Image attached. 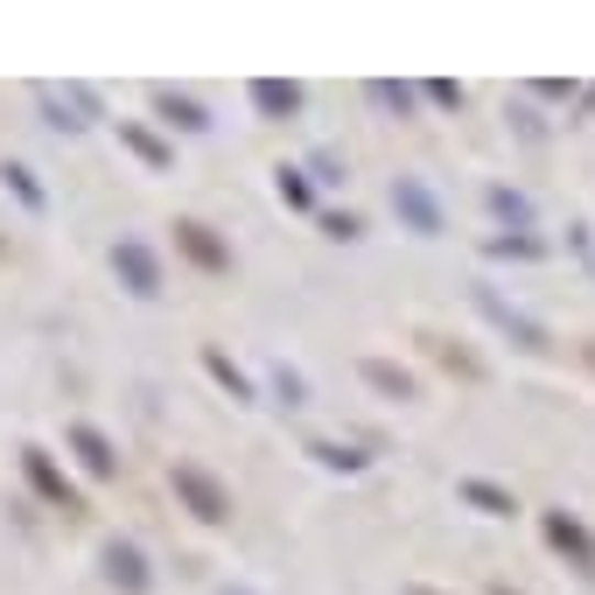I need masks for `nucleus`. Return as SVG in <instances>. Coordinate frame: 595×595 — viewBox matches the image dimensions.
Returning <instances> with one entry per match:
<instances>
[{"label":"nucleus","instance_id":"1","mask_svg":"<svg viewBox=\"0 0 595 595\" xmlns=\"http://www.w3.org/2000/svg\"><path fill=\"white\" fill-rule=\"evenodd\" d=\"M176 491H183V505L203 518V526H224L232 518V491L218 484V476H203L197 463H176Z\"/></svg>","mask_w":595,"mask_h":595},{"label":"nucleus","instance_id":"2","mask_svg":"<svg viewBox=\"0 0 595 595\" xmlns=\"http://www.w3.org/2000/svg\"><path fill=\"white\" fill-rule=\"evenodd\" d=\"M112 260H120V274L133 280V295H162V274H155V253H147V245H141V239H120V253H112Z\"/></svg>","mask_w":595,"mask_h":595},{"label":"nucleus","instance_id":"3","mask_svg":"<svg viewBox=\"0 0 595 595\" xmlns=\"http://www.w3.org/2000/svg\"><path fill=\"white\" fill-rule=\"evenodd\" d=\"M393 203H399V210H407V218L420 224V232H441V210H434V197H428V189H420V183H407V176H399V189H393Z\"/></svg>","mask_w":595,"mask_h":595},{"label":"nucleus","instance_id":"4","mask_svg":"<svg viewBox=\"0 0 595 595\" xmlns=\"http://www.w3.org/2000/svg\"><path fill=\"white\" fill-rule=\"evenodd\" d=\"M70 441H78V455H85L91 476H112V470H120V455H112V441H106L99 428H70Z\"/></svg>","mask_w":595,"mask_h":595},{"label":"nucleus","instance_id":"5","mask_svg":"<svg viewBox=\"0 0 595 595\" xmlns=\"http://www.w3.org/2000/svg\"><path fill=\"white\" fill-rule=\"evenodd\" d=\"M176 245H183V253L197 260V266H210V274H218V266H224V245L210 239L203 224H176Z\"/></svg>","mask_w":595,"mask_h":595},{"label":"nucleus","instance_id":"6","mask_svg":"<svg viewBox=\"0 0 595 595\" xmlns=\"http://www.w3.org/2000/svg\"><path fill=\"white\" fill-rule=\"evenodd\" d=\"M364 378H372L378 393H393V399H414V378L399 372V364H378V357H372V364H364Z\"/></svg>","mask_w":595,"mask_h":595},{"label":"nucleus","instance_id":"7","mask_svg":"<svg viewBox=\"0 0 595 595\" xmlns=\"http://www.w3.org/2000/svg\"><path fill=\"white\" fill-rule=\"evenodd\" d=\"M547 540H553V547H561V553H588V540H582V526H574V518H568V511H553V518H547Z\"/></svg>","mask_w":595,"mask_h":595},{"label":"nucleus","instance_id":"8","mask_svg":"<svg viewBox=\"0 0 595 595\" xmlns=\"http://www.w3.org/2000/svg\"><path fill=\"white\" fill-rule=\"evenodd\" d=\"M253 99H260L266 112H295V106H301V91H295V85H274V78H260V85H253Z\"/></svg>","mask_w":595,"mask_h":595},{"label":"nucleus","instance_id":"9","mask_svg":"<svg viewBox=\"0 0 595 595\" xmlns=\"http://www.w3.org/2000/svg\"><path fill=\"white\" fill-rule=\"evenodd\" d=\"M106 568H112V582L141 588V553H133V547H106Z\"/></svg>","mask_w":595,"mask_h":595},{"label":"nucleus","instance_id":"10","mask_svg":"<svg viewBox=\"0 0 595 595\" xmlns=\"http://www.w3.org/2000/svg\"><path fill=\"white\" fill-rule=\"evenodd\" d=\"M29 476H35V484H43V497H56V505H70L64 476H56V470H49V463H43V455H35V449H29Z\"/></svg>","mask_w":595,"mask_h":595},{"label":"nucleus","instance_id":"11","mask_svg":"<svg viewBox=\"0 0 595 595\" xmlns=\"http://www.w3.org/2000/svg\"><path fill=\"white\" fill-rule=\"evenodd\" d=\"M162 112H168V120H176V126H210V120H203V106L176 99V91H168V99H162Z\"/></svg>","mask_w":595,"mask_h":595},{"label":"nucleus","instance_id":"12","mask_svg":"<svg viewBox=\"0 0 595 595\" xmlns=\"http://www.w3.org/2000/svg\"><path fill=\"white\" fill-rule=\"evenodd\" d=\"M463 497H470V505H484V511H511V497L497 484H463Z\"/></svg>","mask_w":595,"mask_h":595},{"label":"nucleus","instance_id":"13","mask_svg":"<svg viewBox=\"0 0 595 595\" xmlns=\"http://www.w3.org/2000/svg\"><path fill=\"white\" fill-rule=\"evenodd\" d=\"M280 197H287V203H295V210H309V183H301V176H295V168H280Z\"/></svg>","mask_w":595,"mask_h":595},{"label":"nucleus","instance_id":"14","mask_svg":"<svg viewBox=\"0 0 595 595\" xmlns=\"http://www.w3.org/2000/svg\"><path fill=\"white\" fill-rule=\"evenodd\" d=\"M203 364H210V372H218V378H224V386H232V399H245V378L232 372V357H218V351H210Z\"/></svg>","mask_w":595,"mask_h":595},{"label":"nucleus","instance_id":"15","mask_svg":"<svg viewBox=\"0 0 595 595\" xmlns=\"http://www.w3.org/2000/svg\"><path fill=\"white\" fill-rule=\"evenodd\" d=\"M126 141H133V147H141V155H147V162H168V155H162V141H155V133H141V126H126Z\"/></svg>","mask_w":595,"mask_h":595},{"label":"nucleus","instance_id":"16","mask_svg":"<svg viewBox=\"0 0 595 595\" xmlns=\"http://www.w3.org/2000/svg\"><path fill=\"white\" fill-rule=\"evenodd\" d=\"M8 183H14V189H22V203H35V210H43V189H35V183H29V168H8Z\"/></svg>","mask_w":595,"mask_h":595},{"label":"nucleus","instance_id":"17","mask_svg":"<svg viewBox=\"0 0 595 595\" xmlns=\"http://www.w3.org/2000/svg\"><path fill=\"white\" fill-rule=\"evenodd\" d=\"M414 595H434V588H414Z\"/></svg>","mask_w":595,"mask_h":595},{"label":"nucleus","instance_id":"18","mask_svg":"<svg viewBox=\"0 0 595 595\" xmlns=\"http://www.w3.org/2000/svg\"><path fill=\"white\" fill-rule=\"evenodd\" d=\"M497 595H511V588H497Z\"/></svg>","mask_w":595,"mask_h":595}]
</instances>
